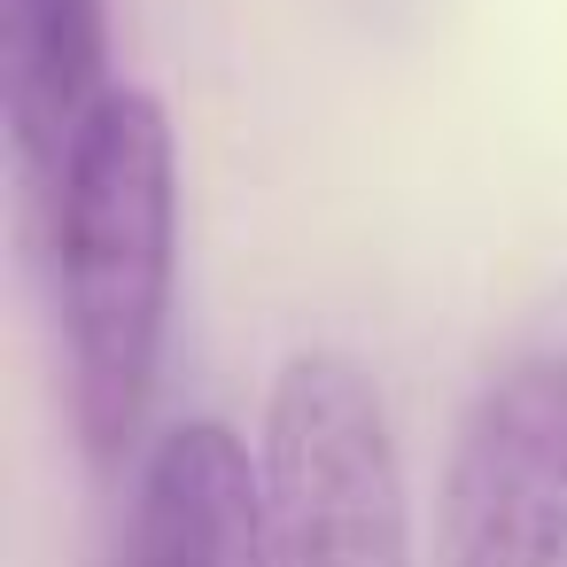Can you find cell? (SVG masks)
<instances>
[{"label":"cell","instance_id":"cell-4","mask_svg":"<svg viewBox=\"0 0 567 567\" xmlns=\"http://www.w3.org/2000/svg\"><path fill=\"white\" fill-rule=\"evenodd\" d=\"M133 567H272L265 466L218 420L172 427L133 497Z\"/></svg>","mask_w":567,"mask_h":567},{"label":"cell","instance_id":"cell-3","mask_svg":"<svg viewBox=\"0 0 567 567\" xmlns=\"http://www.w3.org/2000/svg\"><path fill=\"white\" fill-rule=\"evenodd\" d=\"M257 466L272 567H412L396 435L381 389L342 350H303L280 365Z\"/></svg>","mask_w":567,"mask_h":567},{"label":"cell","instance_id":"cell-1","mask_svg":"<svg viewBox=\"0 0 567 567\" xmlns=\"http://www.w3.org/2000/svg\"><path fill=\"white\" fill-rule=\"evenodd\" d=\"M55 303L71 350V420L94 466H117L141 435L172 265H179V148L172 117L141 86H110L71 141V164L48 195Z\"/></svg>","mask_w":567,"mask_h":567},{"label":"cell","instance_id":"cell-2","mask_svg":"<svg viewBox=\"0 0 567 567\" xmlns=\"http://www.w3.org/2000/svg\"><path fill=\"white\" fill-rule=\"evenodd\" d=\"M435 567H567V288L513 327L458 412Z\"/></svg>","mask_w":567,"mask_h":567},{"label":"cell","instance_id":"cell-5","mask_svg":"<svg viewBox=\"0 0 567 567\" xmlns=\"http://www.w3.org/2000/svg\"><path fill=\"white\" fill-rule=\"evenodd\" d=\"M110 94V17L102 0H0V117L32 210H48L79 125Z\"/></svg>","mask_w":567,"mask_h":567}]
</instances>
